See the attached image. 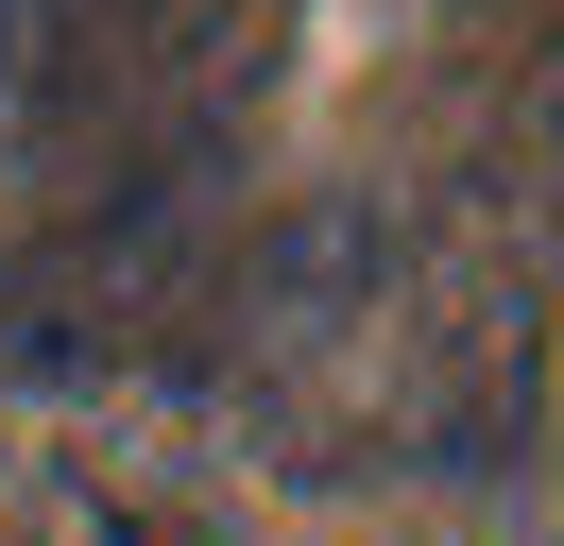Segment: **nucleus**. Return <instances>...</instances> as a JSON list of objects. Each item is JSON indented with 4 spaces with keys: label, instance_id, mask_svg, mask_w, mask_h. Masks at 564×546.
Segmentation results:
<instances>
[{
    "label": "nucleus",
    "instance_id": "f257e3e1",
    "mask_svg": "<svg viewBox=\"0 0 564 546\" xmlns=\"http://www.w3.org/2000/svg\"><path fill=\"white\" fill-rule=\"evenodd\" d=\"M0 68H18V0H0Z\"/></svg>",
    "mask_w": 564,
    "mask_h": 546
}]
</instances>
